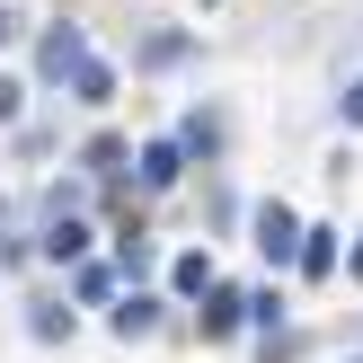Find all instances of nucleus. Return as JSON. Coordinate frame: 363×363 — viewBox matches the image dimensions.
Listing matches in <instances>:
<instances>
[{
    "label": "nucleus",
    "mask_w": 363,
    "mask_h": 363,
    "mask_svg": "<svg viewBox=\"0 0 363 363\" xmlns=\"http://www.w3.org/2000/svg\"><path fill=\"white\" fill-rule=\"evenodd\" d=\"M151 328H160V301L151 293H124L116 301V337H151Z\"/></svg>",
    "instance_id": "5"
},
{
    "label": "nucleus",
    "mask_w": 363,
    "mask_h": 363,
    "mask_svg": "<svg viewBox=\"0 0 363 363\" xmlns=\"http://www.w3.org/2000/svg\"><path fill=\"white\" fill-rule=\"evenodd\" d=\"M337 106H346V124L363 133V80H354V89H346V98H337Z\"/></svg>",
    "instance_id": "11"
},
{
    "label": "nucleus",
    "mask_w": 363,
    "mask_h": 363,
    "mask_svg": "<svg viewBox=\"0 0 363 363\" xmlns=\"http://www.w3.org/2000/svg\"><path fill=\"white\" fill-rule=\"evenodd\" d=\"M71 89H80V98H89V106H106V98H116V71H106V62H98V53H89V71H80V80H71Z\"/></svg>",
    "instance_id": "8"
},
{
    "label": "nucleus",
    "mask_w": 363,
    "mask_h": 363,
    "mask_svg": "<svg viewBox=\"0 0 363 363\" xmlns=\"http://www.w3.org/2000/svg\"><path fill=\"white\" fill-rule=\"evenodd\" d=\"M9 27H18V18H9V9H0V45H9Z\"/></svg>",
    "instance_id": "12"
},
{
    "label": "nucleus",
    "mask_w": 363,
    "mask_h": 363,
    "mask_svg": "<svg viewBox=\"0 0 363 363\" xmlns=\"http://www.w3.org/2000/svg\"><path fill=\"white\" fill-rule=\"evenodd\" d=\"M80 71H89V35L80 27H53L45 35V80H80Z\"/></svg>",
    "instance_id": "2"
},
{
    "label": "nucleus",
    "mask_w": 363,
    "mask_h": 363,
    "mask_svg": "<svg viewBox=\"0 0 363 363\" xmlns=\"http://www.w3.org/2000/svg\"><path fill=\"white\" fill-rule=\"evenodd\" d=\"M240 319H248V301L230 293V284H213V293H204V328H213V337H230Z\"/></svg>",
    "instance_id": "4"
},
{
    "label": "nucleus",
    "mask_w": 363,
    "mask_h": 363,
    "mask_svg": "<svg viewBox=\"0 0 363 363\" xmlns=\"http://www.w3.org/2000/svg\"><path fill=\"white\" fill-rule=\"evenodd\" d=\"M177 177H186V151H177V142H151V151H142V186H177Z\"/></svg>",
    "instance_id": "3"
},
{
    "label": "nucleus",
    "mask_w": 363,
    "mask_h": 363,
    "mask_svg": "<svg viewBox=\"0 0 363 363\" xmlns=\"http://www.w3.org/2000/svg\"><path fill=\"white\" fill-rule=\"evenodd\" d=\"M301 275H337V230H301Z\"/></svg>",
    "instance_id": "6"
},
{
    "label": "nucleus",
    "mask_w": 363,
    "mask_h": 363,
    "mask_svg": "<svg viewBox=\"0 0 363 363\" xmlns=\"http://www.w3.org/2000/svg\"><path fill=\"white\" fill-rule=\"evenodd\" d=\"M257 257L266 266H301V222H293V204H257Z\"/></svg>",
    "instance_id": "1"
},
{
    "label": "nucleus",
    "mask_w": 363,
    "mask_h": 363,
    "mask_svg": "<svg viewBox=\"0 0 363 363\" xmlns=\"http://www.w3.org/2000/svg\"><path fill=\"white\" fill-rule=\"evenodd\" d=\"M346 266H354V275H363V240H354V257H346Z\"/></svg>",
    "instance_id": "13"
},
{
    "label": "nucleus",
    "mask_w": 363,
    "mask_h": 363,
    "mask_svg": "<svg viewBox=\"0 0 363 363\" xmlns=\"http://www.w3.org/2000/svg\"><path fill=\"white\" fill-rule=\"evenodd\" d=\"M18 106H27V89H18V80H0V124H18Z\"/></svg>",
    "instance_id": "10"
},
{
    "label": "nucleus",
    "mask_w": 363,
    "mask_h": 363,
    "mask_svg": "<svg viewBox=\"0 0 363 363\" xmlns=\"http://www.w3.org/2000/svg\"><path fill=\"white\" fill-rule=\"evenodd\" d=\"M45 248H53V257H80V248H89V222H71V213H62V222H53V240H45Z\"/></svg>",
    "instance_id": "9"
},
{
    "label": "nucleus",
    "mask_w": 363,
    "mask_h": 363,
    "mask_svg": "<svg viewBox=\"0 0 363 363\" xmlns=\"http://www.w3.org/2000/svg\"><path fill=\"white\" fill-rule=\"evenodd\" d=\"M169 284H177V293H213V266H204V248H186V257L169 266Z\"/></svg>",
    "instance_id": "7"
}]
</instances>
